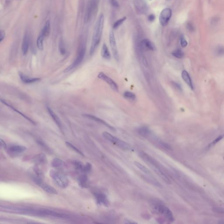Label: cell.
I'll return each instance as SVG.
<instances>
[{
  "label": "cell",
  "mask_w": 224,
  "mask_h": 224,
  "mask_svg": "<svg viewBox=\"0 0 224 224\" xmlns=\"http://www.w3.org/2000/svg\"><path fill=\"white\" fill-rule=\"evenodd\" d=\"M5 34L3 30H1V35H0V42H1L3 40L5 37Z\"/></svg>",
  "instance_id": "681fc988"
},
{
  "label": "cell",
  "mask_w": 224,
  "mask_h": 224,
  "mask_svg": "<svg viewBox=\"0 0 224 224\" xmlns=\"http://www.w3.org/2000/svg\"><path fill=\"white\" fill-rule=\"evenodd\" d=\"M35 183L49 194H57L58 193V192L54 188L45 183L44 180L36 181Z\"/></svg>",
  "instance_id": "8fae6325"
},
{
  "label": "cell",
  "mask_w": 224,
  "mask_h": 224,
  "mask_svg": "<svg viewBox=\"0 0 224 224\" xmlns=\"http://www.w3.org/2000/svg\"><path fill=\"white\" fill-rule=\"evenodd\" d=\"M215 54L218 56L222 57L224 56V47L219 46L215 49Z\"/></svg>",
  "instance_id": "d590c367"
},
{
  "label": "cell",
  "mask_w": 224,
  "mask_h": 224,
  "mask_svg": "<svg viewBox=\"0 0 224 224\" xmlns=\"http://www.w3.org/2000/svg\"><path fill=\"white\" fill-rule=\"evenodd\" d=\"M159 143L162 146V147L165 148L166 149L169 150H173V148L171 147L170 145H169L166 143L164 142L161 141H159Z\"/></svg>",
  "instance_id": "74e56055"
},
{
  "label": "cell",
  "mask_w": 224,
  "mask_h": 224,
  "mask_svg": "<svg viewBox=\"0 0 224 224\" xmlns=\"http://www.w3.org/2000/svg\"><path fill=\"white\" fill-rule=\"evenodd\" d=\"M142 60L143 63V64H144V65H147V61L144 57H143V58Z\"/></svg>",
  "instance_id": "816d5d0a"
},
{
  "label": "cell",
  "mask_w": 224,
  "mask_h": 224,
  "mask_svg": "<svg viewBox=\"0 0 224 224\" xmlns=\"http://www.w3.org/2000/svg\"><path fill=\"white\" fill-rule=\"evenodd\" d=\"M172 84H173V86L175 88L177 89V90L179 91H182V87L179 83H176V82H172Z\"/></svg>",
  "instance_id": "ee69618b"
},
{
  "label": "cell",
  "mask_w": 224,
  "mask_h": 224,
  "mask_svg": "<svg viewBox=\"0 0 224 224\" xmlns=\"http://www.w3.org/2000/svg\"><path fill=\"white\" fill-rule=\"evenodd\" d=\"M218 18H214L213 19L211 20V23H212L213 24L215 23H216L218 22Z\"/></svg>",
  "instance_id": "f907efd6"
},
{
  "label": "cell",
  "mask_w": 224,
  "mask_h": 224,
  "mask_svg": "<svg viewBox=\"0 0 224 224\" xmlns=\"http://www.w3.org/2000/svg\"><path fill=\"white\" fill-rule=\"evenodd\" d=\"M59 50L60 51V54L63 55L65 54V46L63 42H60L59 44Z\"/></svg>",
  "instance_id": "60d3db41"
},
{
  "label": "cell",
  "mask_w": 224,
  "mask_h": 224,
  "mask_svg": "<svg viewBox=\"0 0 224 224\" xmlns=\"http://www.w3.org/2000/svg\"><path fill=\"white\" fill-rule=\"evenodd\" d=\"M223 159H224V157L223 158Z\"/></svg>",
  "instance_id": "f5cc1de1"
},
{
  "label": "cell",
  "mask_w": 224,
  "mask_h": 224,
  "mask_svg": "<svg viewBox=\"0 0 224 224\" xmlns=\"http://www.w3.org/2000/svg\"><path fill=\"white\" fill-rule=\"evenodd\" d=\"M224 138V135H221L218 136V138H216L214 140V141H213L211 143V144H210V147H211V146H213V145H215V144L218 143V142L220 141L221 140L223 139V138Z\"/></svg>",
  "instance_id": "f35d334b"
},
{
  "label": "cell",
  "mask_w": 224,
  "mask_h": 224,
  "mask_svg": "<svg viewBox=\"0 0 224 224\" xmlns=\"http://www.w3.org/2000/svg\"><path fill=\"white\" fill-rule=\"evenodd\" d=\"M172 55L176 58L178 59L183 58L184 56V54L182 50L180 49H177L173 51L172 53Z\"/></svg>",
  "instance_id": "f546056e"
},
{
  "label": "cell",
  "mask_w": 224,
  "mask_h": 224,
  "mask_svg": "<svg viewBox=\"0 0 224 224\" xmlns=\"http://www.w3.org/2000/svg\"><path fill=\"white\" fill-rule=\"evenodd\" d=\"M33 161L36 165H41L47 163V160L46 155L40 153L36 155L33 159Z\"/></svg>",
  "instance_id": "2e32d148"
},
{
  "label": "cell",
  "mask_w": 224,
  "mask_h": 224,
  "mask_svg": "<svg viewBox=\"0 0 224 224\" xmlns=\"http://www.w3.org/2000/svg\"><path fill=\"white\" fill-rule=\"evenodd\" d=\"M212 210L214 212L224 214V208H214Z\"/></svg>",
  "instance_id": "f6af8a7d"
},
{
  "label": "cell",
  "mask_w": 224,
  "mask_h": 224,
  "mask_svg": "<svg viewBox=\"0 0 224 224\" xmlns=\"http://www.w3.org/2000/svg\"><path fill=\"white\" fill-rule=\"evenodd\" d=\"M92 168V165L90 163H87L86 165H85V168H84V173H89L91 171Z\"/></svg>",
  "instance_id": "ab89813d"
},
{
  "label": "cell",
  "mask_w": 224,
  "mask_h": 224,
  "mask_svg": "<svg viewBox=\"0 0 224 224\" xmlns=\"http://www.w3.org/2000/svg\"><path fill=\"white\" fill-rule=\"evenodd\" d=\"M19 75L22 82L25 84H32V83H37V82H39L41 80L40 78H38V77H29V76L24 74L21 72H19Z\"/></svg>",
  "instance_id": "5bb4252c"
},
{
  "label": "cell",
  "mask_w": 224,
  "mask_h": 224,
  "mask_svg": "<svg viewBox=\"0 0 224 224\" xmlns=\"http://www.w3.org/2000/svg\"><path fill=\"white\" fill-rule=\"evenodd\" d=\"M151 210L153 212L157 214H161L170 222L174 221V218L170 210L162 204L158 202H154L151 205Z\"/></svg>",
  "instance_id": "7a4b0ae2"
},
{
  "label": "cell",
  "mask_w": 224,
  "mask_h": 224,
  "mask_svg": "<svg viewBox=\"0 0 224 224\" xmlns=\"http://www.w3.org/2000/svg\"><path fill=\"white\" fill-rule=\"evenodd\" d=\"M172 15V10L170 8H166L161 12L159 20L160 24L162 26H165L168 24Z\"/></svg>",
  "instance_id": "ba28073f"
},
{
  "label": "cell",
  "mask_w": 224,
  "mask_h": 224,
  "mask_svg": "<svg viewBox=\"0 0 224 224\" xmlns=\"http://www.w3.org/2000/svg\"><path fill=\"white\" fill-rule=\"evenodd\" d=\"M86 54V47L84 45H82L79 48L78 52L75 60L70 65L67 67L64 70V73H68L77 67L81 63L84 59Z\"/></svg>",
  "instance_id": "5b68a950"
},
{
  "label": "cell",
  "mask_w": 224,
  "mask_h": 224,
  "mask_svg": "<svg viewBox=\"0 0 224 224\" xmlns=\"http://www.w3.org/2000/svg\"><path fill=\"white\" fill-rule=\"evenodd\" d=\"M134 163L136 167H137L138 169H139L141 171L143 172L144 173L148 175H150L151 174V172H150V171H149V170L146 168V167H145V166H144L143 165L141 164L140 162L135 161H134Z\"/></svg>",
  "instance_id": "83f0119b"
},
{
  "label": "cell",
  "mask_w": 224,
  "mask_h": 224,
  "mask_svg": "<svg viewBox=\"0 0 224 224\" xmlns=\"http://www.w3.org/2000/svg\"><path fill=\"white\" fill-rule=\"evenodd\" d=\"M187 29L191 32H194L195 30L194 26L191 22H188V23H187Z\"/></svg>",
  "instance_id": "7bdbcfd3"
},
{
  "label": "cell",
  "mask_w": 224,
  "mask_h": 224,
  "mask_svg": "<svg viewBox=\"0 0 224 224\" xmlns=\"http://www.w3.org/2000/svg\"><path fill=\"white\" fill-rule=\"evenodd\" d=\"M109 1L110 4L113 7L116 8L120 7V4L117 0H109Z\"/></svg>",
  "instance_id": "b9f144b4"
},
{
  "label": "cell",
  "mask_w": 224,
  "mask_h": 224,
  "mask_svg": "<svg viewBox=\"0 0 224 224\" xmlns=\"http://www.w3.org/2000/svg\"><path fill=\"white\" fill-rule=\"evenodd\" d=\"M74 165L75 167V169L77 171L80 172H83L84 173V168H85V165L82 163L81 161H74L73 162Z\"/></svg>",
  "instance_id": "1f68e13d"
},
{
  "label": "cell",
  "mask_w": 224,
  "mask_h": 224,
  "mask_svg": "<svg viewBox=\"0 0 224 224\" xmlns=\"http://www.w3.org/2000/svg\"><path fill=\"white\" fill-rule=\"evenodd\" d=\"M180 42L181 47H186L187 46H188V42H187L186 39H185V38L184 37V36L183 35H182L180 36Z\"/></svg>",
  "instance_id": "8d00e7d4"
},
{
  "label": "cell",
  "mask_w": 224,
  "mask_h": 224,
  "mask_svg": "<svg viewBox=\"0 0 224 224\" xmlns=\"http://www.w3.org/2000/svg\"><path fill=\"white\" fill-rule=\"evenodd\" d=\"M155 19H156V16L154 14H150V15L148 16V18H147L148 21L151 22L154 21Z\"/></svg>",
  "instance_id": "bcb514c9"
},
{
  "label": "cell",
  "mask_w": 224,
  "mask_h": 224,
  "mask_svg": "<svg viewBox=\"0 0 224 224\" xmlns=\"http://www.w3.org/2000/svg\"><path fill=\"white\" fill-rule=\"evenodd\" d=\"M65 144H66V146H68L69 148L72 149L73 150L76 152V153H77L80 154V155L83 156H84V154H83L80 150H79L78 148H77V147H75V146H74V145H73L72 144H71L70 143L68 142V141H66V142H65Z\"/></svg>",
  "instance_id": "836d02e7"
},
{
  "label": "cell",
  "mask_w": 224,
  "mask_h": 224,
  "mask_svg": "<svg viewBox=\"0 0 224 224\" xmlns=\"http://www.w3.org/2000/svg\"><path fill=\"white\" fill-rule=\"evenodd\" d=\"M50 32V21H47L44 27L43 28L41 33V34L43 36H49Z\"/></svg>",
  "instance_id": "f1b7e54d"
},
{
  "label": "cell",
  "mask_w": 224,
  "mask_h": 224,
  "mask_svg": "<svg viewBox=\"0 0 224 224\" xmlns=\"http://www.w3.org/2000/svg\"><path fill=\"white\" fill-rule=\"evenodd\" d=\"M47 111H48V113H49L51 118L54 120L56 124L57 125L59 129H60V130H62V124H61V121H60L59 118L57 117V115L53 111L52 109L50 107L47 106Z\"/></svg>",
  "instance_id": "ac0fdd59"
},
{
  "label": "cell",
  "mask_w": 224,
  "mask_h": 224,
  "mask_svg": "<svg viewBox=\"0 0 224 224\" xmlns=\"http://www.w3.org/2000/svg\"><path fill=\"white\" fill-rule=\"evenodd\" d=\"M51 165L54 168H60L63 167L65 165V163L62 160L58 158H55L52 161Z\"/></svg>",
  "instance_id": "484cf974"
},
{
  "label": "cell",
  "mask_w": 224,
  "mask_h": 224,
  "mask_svg": "<svg viewBox=\"0 0 224 224\" xmlns=\"http://www.w3.org/2000/svg\"><path fill=\"white\" fill-rule=\"evenodd\" d=\"M124 96L126 99L131 100H134L136 99L135 95L130 91L125 92L124 93Z\"/></svg>",
  "instance_id": "d6a6232c"
},
{
  "label": "cell",
  "mask_w": 224,
  "mask_h": 224,
  "mask_svg": "<svg viewBox=\"0 0 224 224\" xmlns=\"http://www.w3.org/2000/svg\"><path fill=\"white\" fill-rule=\"evenodd\" d=\"M94 196L96 202L98 205H104L106 207L108 206L109 202L107 198L106 195L102 193H95Z\"/></svg>",
  "instance_id": "4fadbf2b"
},
{
  "label": "cell",
  "mask_w": 224,
  "mask_h": 224,
  "mask_svg": "<svg viewBox=\"0 0 224 224\" xmlns=\"http://www.w3.org/2000/svg\"><path fill=\"white\" fill-rule=\"evenodd\" d=\"M0 143H1L0 144H1V147L3 148V149H6L7 148V145L5 141L1 139V140H0Z\"/></svg>",
  "instance_id": "7dc6e473"
},
{
  "label": "cell",
  "mask_w": 224,
  "mask_h": 224,
  "mask_svg": "<svg viewBox=\"0 0 224 224\" xmlns=\"http://www.w3.org/2000/svg\"><path fill=\"white\" fill-rule=\"evenodd\" d=\"M78 183L82 188H87L88 185V178L86 175H82L78 178Z\"/></svg>",
  "instance_id": "d4e9b609"
},
{
  "label": "cell",
  "mask_w": 224,
  "mask_h": 224,
  "mask_svg": "<svg viewBox=\"0 0 224 224\" xmlns=\"http://www.w3.org/2000/svg\"><path fill=\"white\" fill-rule=\"evenodd\" d=\"M84 117H86L89 119H91V120H93L95 121L96 122L102 124L106 126L108 128H109L110 130H113V131H115V129L114 127H113L111 126V125L106 123V122L105 121L103 120H102V119H100L99 118L95 117V116H93V115H90V114H86L83 115Z\"/></svg>",
  "instance_id": "9a60e30c"
},
{
  "label": "cell",
  "mask_w": 224,
  "mask_h": 224,
  "mask_svg": "<svg viewBox=\"0 0 224 224\" xmlns=\"http://www.w3.org/2000/svg\"><path fill=\"white\" fill-rule=\"evenodd\" d=\"M97 7H98L97 0H91L89 2L86 15H85V22H89V21L92 18V16H93L96 11H97Z\"/></svg>",
  "instance_id": "8992f818"
},
{
  "label": "cell",
  "mask_w": 224,
  "mask_h": 224,
  "mask_svg": "<svg viewBox=\"0 0 224 224\" xmlns=\"http://www.w3.org/2000/svg\"><path fill=\"white\" fill-rule=\"evenodd\" d=\"M29 173L34 183L39 180H44V173L37 165H35L31 167L29 170Z\"/></svg>",
  "instance_id": "52a82bcc"
},
{
  "label": "cell",
  "mask_w": 224,
  "mask_h": 224,
  "mask_svg": "<svg viewBox=\"0 0 224 224\" xmlns=\"http://www.w3.org/2000/svg\"><path fill=\"white\" fill-rule=\"evenodd\" d=\"M1 103H2L3 104L5 105L6 106H7L8 107L10 108H11V109H12V110H13V111H15V112H16L17 113H19V114L20 115L22 116L24 118H25V119H26L27 121H30V122H31V123L33 124L34 125L36 124V123H35V122L34 121H33V120H32V119H30V118H29V117H27V116H26L25 114H23V113H22V112L19 111L17 109L15 108L14 107V106H12L11 105V104H10L7 103V102H6V101H4V100H2V99L1 100Z\"/></svg>",
  "instance_id": "ffe728a7"
},
{
  "label": "cell",
  "mask_w": 224,
  "mask_h": 224,
  "mask_svg": "<svg viewBox=\"0 0 224 224\" xmlns=\"http://www.w3.org/2000/svg\"><path fill=\"white\" fill-rule=\"evenodd\" d=\"M138 133L144 137H147L151 133L149 128L146 126H143L140 127L138 130Z\"/></svg>",
  "instance_id": "4316f807"
},
{
  "label": "cell",
  "mask_w": 224,
  "mask_h": 224,
  "mask_svg": "<svg viewBox=\"0 0 224 224\" xmlns=\"http://www.w3.org/2000/svg\"><path fill=\"white\" fill-rule=\"evenodd\" d=\"M30 47V39L27 34L24 37L22 46V52L23 56L26 55L29 51Z\"/></svg>",
  "instance_id": "d6986e66"
},
{
  "label": "cell",
  "mask_w": 224,
  "mask_h": 224,
  "mask_svg": "<svg viewBox=\"0 0 224 224\" xmlns=\"http://www.w3.org/2000/svg\"><path fill=\"white\" fill-rule=\"evenodd\" d=\"M124 224H138V223L134 221L130 220L129 219H125L124 220Z\"/></svg>",
  "instance_id": "c3c4849f"
},
{
  "label": "cell",
  "mask_w": 224,
  "mask_h": 224,
  "mask_svg": "<svg viewBox=\"0 0 224 224\" xmlns=\"http://www.w3.org/2000/svg\"><path fill=\"white\" fill-rule=\"evenodd\" d=\"M181 76H182L183 81L191 89H194L193 83L191 78V76H190L188 72L186 70L182 71Z\"/></svg>",
  "instance_id": "e0dca14e"
},
{
  "label": "cell",
  "mask_w": 224,
  "mask_h": 224,
  "mask_svg": "<svg viewBox=\"0 0 224 224\" xmlns=\"http://www.w3.org/2000/svg\"><path fill=\"white\" fill-rule=\"evenodd\" d=\"M98 77L107 83L109 86L113 91L116 92H118L119 88H118V85H117V83H115L110 77L107 76L106 74H105L103 72H100L99 73L98 75Z\"/></svg>",
  "instance_id": "30bf717a"
},
{
  "label": "cell",
  "mask_w": 224,
  "mask_h": 224,
  "mask_svg": "<svg viewBox=\"0 0 224 224\" xmlns=\"http://www.w3.org/2000/svg\"><path fill=\"white\" fill-rule=\"evenodd\" d=\"M101 54L104 59L109 60L111 59V55L107 46L105 43H104L101 49Z\"/></svg>",
  "instance_id": "cb8c5ba5"
},
{
  "label": "cell",
  "mask_w": 224,
  "mask_h": 224,
  "mask_svg": "<svg viewBox=\"0 0 224 224\" xmlns=\"http://www.w3.org/2000/svg\"><path fill=\"white\" fill-rule=\"evenodd\" d=\"M44 37L40 34L39 36L36 40V45L38 49L40 51H42L43 49V40Z\"/></svg>",
  "instance_id": "4dcf8cb0"
},
{
  "label": "cell",
  "mask_w": 224,
  "mask_h": 224,
  "mask_svg": "<svg viewBox=\"0 0 224 224\" xmlns=\"http://www.w3.org/2000/svg\"><path fill=\"white\" fill-rule=\"evenodd\" d=\"M109 41L114 58L117 61H118L119 60V55L117 47V42L114 33L112 30L109 32Z\"/></svg>",
  "instance_id": "9c48e42d"
},
{
  "label": "cell",
  "mask_w": 224,
  "mask_h": 224,
  "mask_svg": "<svg viewBox=\"0 0 224 224\" xmlns=\"http://www.w3.org/2000/svg\"><path fill=\"white\" fill-rule=\"evenodd\" d=\"M153 169L155 172L157 173V174L160 176V177L162 179H163V180L165 181V183H168L169 184H171V181L169 179V178L167 177V176L161 170V169L159 168L158 166H153Z\"/></svg>",
  "instance_id": "7402d4cb"
},
{
  "label": "cell",
  "mask_w": 224,
  "mask_h": 224,
  "mask_svg": "<svg viewBox=\"0 0 224 224\" xmlns=\"http://www.w3.org/2000/svg\"><path fill=\"white\" fill-rule=\"evenodd\" d=\"M50 176L55 183L61 188H65L68 185L69 181L68 178L62 173L55 170H51Z\"/></svg>",
  "instance_id": "3957f363"
},
{
  "label": "cell",
  "mask_w": 224,
  "mask_h": 224,
  "mask_svg": "<svg viewBox=\"0 0 224 224\" xmlns=\"http://www.w3.org/2000/svg\"><path fill=\"white\" fill-rule=\"evenodd\" d=\"M26 147L22 145H13L9 147V150L11 153H14L20 154L26 151Z\"/></svg>",
  "instance_id": "603a6c76"
},
{
  "label": "cell",
  "mask_w": 224,
  "mask_h": 224,
  "mask_svg": "<svg viewBox=\"0 0 224 224\" xmlns=\"http://www.w3.org/2000/svg\"><path fill=\"white\" fill-rule=\"evenodd\" d=\"M104 22V15L101 14L99 16V18L95 24L91 45L90 49V55H92L94 54L95 50L99 46L100 42Z\"/></svg>",
  "instance_id": "6da1fadb"
},
{
  "label": "cell",
  "mask_w": 224,
  "mask_h": 224,
  "mask_svg": "<svg viewBox=\"0 0 224 224\" xmlns=\"http://www.w3.org/2000/svg\"><path fill=\"white\" fill-rule=\"evenodd\" d=\"M126 19V17L124 16V17L122 18L121 19H119V20H117L115 23L113 24V26H112L113 29H116L118 28L119 26H121L125 21Z\"/></svg>",
  "instance_id": "e575fe53"
},
{
  "label": "cell",
  "mask_w": 224,
  "mask_h": 224,
  "mask_svg": "<svg viewBox=\"0 0 224 224\" xmlns=\"http://www.w3.org/2000/svg\"><path fill=\"white\" fill-rule=\"evenodd\" d=\"M103 135L107 140L117 145L123 150H125V151H132L133 150L132 147L128 143L123 141L119 139L117 137L112 135L111 134L108 132H103Z\"/></svg>",
  "instance_id": "277c9868"
},
{
  "label": "cell",
  "mask_w": 224,
  "mask_h": 224,
  "mask_svg": "<svg viewBox=\"0 0 224 224\" xmlns=\"http://www.w3.org/2000/svg\"><path fill=\"white\" fill-rule=\"evenodd\" d=\"M136 10L141 14H145L148 11V7L144 0H134Z\"/></svg>",
  "instance_id": "7c38bea8"
},
{
  "label": "cell",
  "mask_w": 224,
  "mask_h": 224,
  "mask_svg": "<svg viewBox=\"0 0 224 224\" xmlns=\"http://www.w3.org/2000/svg\"><path fill=\"white\" fill-rule=\"evenodd\" d=\"M150 1H151V0H150Z\"/></svg>",
  "instance_id": "db71d44e"
},
{
  "label": "cell",
  "mask_w": 224,
  "mask_h": 224,
  "mask_svg": "<svg viewBox=\"0 0 224 224\" xmlns=\"http://www.w3.org/2000/svg\"><path fill=\"white\" fill-rule=\"evenodd\" d=\"M142 46L146 49L151 51H155L156 47L153 42L147 39H143L141 42Z\"/></svg>",
  "instance_id": "44dd1931"
}]
</instances>
